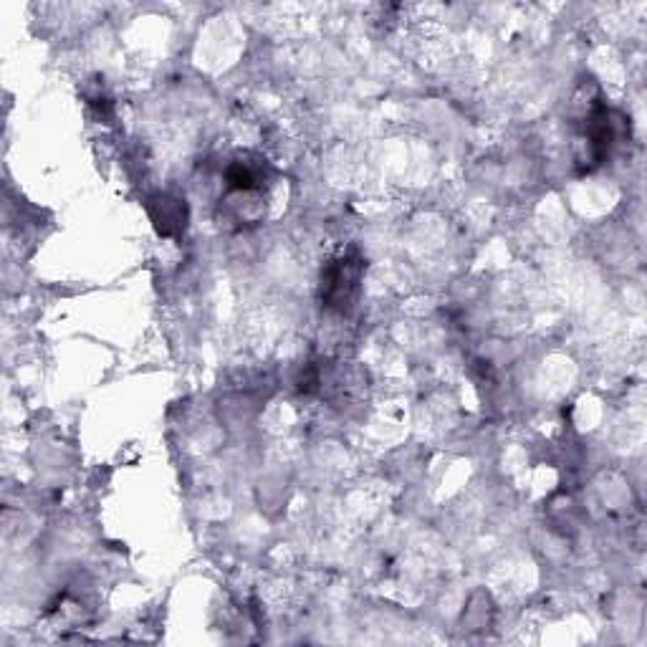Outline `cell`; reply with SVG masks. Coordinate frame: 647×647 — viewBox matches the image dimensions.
<instances>
[{
  "mask_svg": "<svg viewBox=\"0 0 647 647\" xmlns=\"http://www.w3.org/2000/svg\"><path fill=\"white\" fill-rule=\"evenodd\" d=\"M364 261L357 256H342L337 261L327 263L321 271V301L329 309L344 311L354 304L362 281Z\"/></svg>",
  "mask_w": 647,
  "mask_h": 647,
  "instance_id": "1",
  "label": "cell"
},
{
  "mask_svg": "<svg viewBox=\"0 0 647 647\" xmlns=\"http://www.w3.org/2000/svg\"><path fill=\"white\" fill-rule=\"evenodd\" d=\"M147 210H150L152 223L157 225V230H160L162 236H175V233H180V230L185 228V223H188L185 200L172 198V195H155V198H150Z\"/></svg>",
  "mask_w": 647,
  "mask_h": 647,
  "instance_id": "2",
  "label": "cell"
},
{
  "mask_svg": "<svg viewBox=\"0 0 647 647\" xmlns=\"http://www.w3.org/2000/svg\"><path fill=\"white\" fill-rule=\"evenodd\" d=\"M263 180H266V170H263L261 160H236L230 162V167L225 170V185H228L230 193H261Z\"/></svg>",
  "mask_w": 647,
  "mask_h": 647,
  "instance_id": "3",
  "label": "cell"
}]
</instances>
